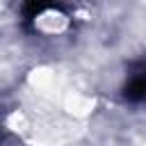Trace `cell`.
I'll return each mask as SVG.
<instances>
[{
	"mask_svg": "<svg viewBox=\"0 0 146 146\" xmlns=\"http://www.w3.org/2000/svg\"><path fill=\"white\" fill-rule=\"evenodd\" d=\"M30 82H32L36 89H48V87L55 82V75H52L50 68H36V71H32Z\"/></svg>",
	"mask_w": 146,
	"mask_h": 146,
	"instance_id": "3",
	"label": "cell"
},
{
	"mask_svg": "<svg viewBox=\"0 0 146 146\" xmlns=\"http://www.w3.org/2000/svg\"><path fill=\"white\" fill-rule=\"evenodd\" d=\"M71 27H73V16L57 5H46L36 9L32 16V30L43 39H59L68 34Z\"/></svg>",
	"mask_w": 146,
	"mask_h": 146,
	"instance_id": "1",
	"label": "cell"
},
{
	"mask_svg": "<svg viewBox=\"0 0 146 146\" xmlns=\"http://www.w3.org/2000/svg\"><path fill=\"white\" fill-rule=\"evenodd\" d=\"M96 107V100L89 96V94H82V91H68L64 96V110L78 119H84L94 112Z\"/></svg>",
	"mask_w": 146,
	"mask_h": 146,
	"instance_id": "2",
	"label": "cell"
}]
</instances>
